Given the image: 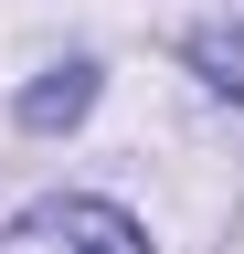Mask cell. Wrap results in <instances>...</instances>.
Here are the masks:
<instances>
[{"mask_svg":"<svg viewBox=\"0 0 244 254\" xmlns=\"http://www.w3.org/2000/svg\"><path fill=\"white\" fill-rule=\"evenodd\" d=\"M0 254H149V233H138L117 201H43V212L11 222Z\"/></svg>","mask_w":244,"mask_h":254,"instance_id":"6da1fadb","label":"cell"},{"mask_svg":"<svg viewBox=\"0 0 244 254\" xmlns=\"http://www.w3.org/2000/svg\"><path fill=\"white\" fill-rule=\"evenodd\" d=\"M191 64H202V74H212V85L244 106V21H212L202 43H191Z\"/></svg>","mask_w":244,"mask_h":254,"instance_id":"3957f363","label":"cell"},{"mask_svg":"<svg viewBox=\"0 0 244 254\" xmlns=\"http://www.w3.org/2000/svg\"><path fill=\"white\" fill-rule=\"evenodd\" d=\"M85 106H96V64H53V74L21 95V127H43V138H53V127H75Z\"/></svg>","mask_w":244,"mask_h":254,"instance_id":"7a4b0ae2","label":"cell"}]
</instances>
